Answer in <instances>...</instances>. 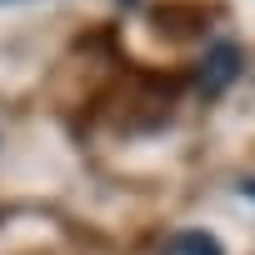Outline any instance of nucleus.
<instances>
[{
  "mask_svg": "<svg viewBox=\"0 0 255 255\" xmlns=\"http://www.w3.org/2000/svg\"><path fill=\"white\" fill-rule=\"evenodd\" d=\"M240 60H245V55H240V45H235V40L210 45V55L200 60V90H205V95H220V90L240 75Z\"/></svg>",
  "mask_w": 255,
  "mask_h": 255,
  "instance_id": "1",
  "label": "nucleus"
},
{
  "mask_svg": "<svg viewBox=\"0 0 255 255\" xmlns=\"http://www.w3.org/2000/svg\"><path fill=\"white\" fill-rule=\"evenodd\" d=\"M160 255H225V245L210 235V230H175L165 245H160Z\"/></svg>",
  "mask_w": 255,
  "mask_h": 255,
  "instance_id": "2",
  "label": "nucleus"
},
{
  "mask_svg": "<svg viewBox=\"0 0 255 255\" xmlns=\"http://www.w3.org/2000/svg\"><path fill=\"white\" fill-rule=\"evenodd\" d=\"M0 5H10V0H0Z\"/></svg>",
  "mask_w": 255,
  "mask_h": 255,
  "instance_id": "3",
  "label": "nucleus"
}]
</instances>
